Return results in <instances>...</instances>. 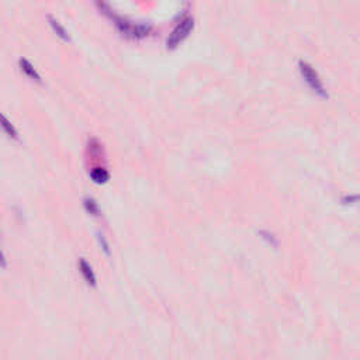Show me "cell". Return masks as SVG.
Instances as JSON below:
<instances>
[{"instance_id":"6da1fadb","label":"cell","mask_w":360,"mask_h":360,"mask_svg":"<svg viewBox=\"0 0 360 360\" xmlns=\"http://www.w3.org/2000/svg\"><path fill=\"white\" fill-rule=\"evenodd\" d=\"M193 28H194V20H193V17H190V16L183 17L177 23V25L172 30V33L169 34V37H168L166 47L169 48V49H174V48L179 47L186 40L187 37L190 35V33L193 31Z\"/></svg>"},{"instance_id":"7a4b0ae2","label":"cell","mask_w":360,"mask_h":360,"mask_svg":"<svg viewBox=\"0 0 360 360\" xmlns=\"http://www.w3.org/2000/svg\"><path fill=\"white\" fill-rule=\"evenodd\" d=\"M298 69H300L304 82L308 85V87L313 90L314 93L318 94L319 97H326L325 86L321 81L319 75L317 73V70L314 69L308 62H304V61L298 62Z\"/></svg>"},{"instance_id":"3957f363","label":"cell","mask_w":360,"mask_h":360,"mask_svg":"<svg viewBox=\"0 0 360 360\" xmlns=\"http://www.w3.org/2000/svg\"><path fill=\"white\" fill-rule=\"evenodd\" d=\"M117 27L120 30V33L126 35L128 38H144L151 33V27L145 25V24H134L126 21V20H118Z\"/></svg>"},{"instance_id":"277c9868","label":"cell","mask_w":360,"mask_h":360,"mask_svg":"<svg viewBox=\"0 0 360 360\" xmlns=\"http://www.w3.org/2000/svg\"><path fill=\"white\" fill-rule=\"evenodd\" d=\"M19 65H20L21 72H23L28 79H31L33 82H37V83H42L40 73L37 72V69L34 68V65H33L28 59L20 58L19 59Z\"/></svg>"},{"instance_id":"5b68a950","label":"cell","mask_w":360,"mask_h":360,"mask_svg":"<svg viewBox=\"0 0 360 360\" xmlns=\"http://www.w3.org/2000/svg\"><path fill=\"white\" fill-rule=\"evenodd\" d=\"M48 23H49V27L52 28V31L55 33V34L58 35L59 38L62 40V41H65V42H69L70 41V37L68 34V31H66V28L62 25V23L59 21L58 19H55L54 16H48Z\"/></svg>"},{"instance_id":"8992f818","label":"cell","mask_w":360,"mask_h":360,"mask_svg":"<svg viewBox=\"0 0 360 360\" xmlns=\"http://www.w3.org/2000/svg\"><path fill=\"white\" fill-rule=\"evenodd\" d=\"M79 269H81V273L82 276H83V279H85V281H86L89 286L96 287V276H94L93 269H92V266H90L83 257H82L81 262H79Z\"/></svg>"},{"instance_id":"52a82bcc","label":"cell","mask_w":360,"mask_h":360,"mask_svg":"<svg viewBox=\"0 0 360 360\" xmlns=\"http://www.w3.org/2000/svg\"><path fill=\"white\" fill-rule=\"evenodd\" d=\"M90 177H92V180H93L94 183L103 185L106 182H108L110 174H108V172L106 170L105 168H94V169H92V172H90Z\"/></svg>"},{"instance_id":"ba28073f","label":"cell","mask_w":360,"mask_h":360,"mask_svg":"<svg viewBox=\"0 0 360 360\" xmlns=\"http://www.w3.org/2000/svg\"><path fill=\"white\" fill-rule=\"evenodd\" d=\"M1 123H3V129L7 134V137L12 138V140H19V132H17V129L14 128L12 123L7 120V117L1 116Z\"/></svg>"},{"instance_id":"9c48e42d","label":"cell","mask_w":360,"mask_h":360,"mask_svg":"<svg viewBox=\"0 0 360 360\" xmlns=\"http://www.w3.org/2000/svg\"><path fill=\"white\" fill-rule=\"evenodd\" d=\"M85 209L87 212H90L92 215H99L100 214V209L99 204L96 203V200L92 197H87L85 200Z\"/></svg>"},{"instance_id":"30bf717a","label":"cell","mask_w":360,"mask_h":360,"mask_svg":"<svg viewBox=\"0 0 360 360\" xmlns=\"http://www.w3.org/2000/svg\"><path fill=\"white\" fill-rule=\"evenodd\" d=\"M99 239H100V244H103V249L106 251V254H110V251H108V245H107V242L105 241V236H103V235H99Z\"/></svg>"}]
</instances>
